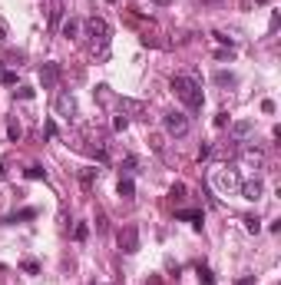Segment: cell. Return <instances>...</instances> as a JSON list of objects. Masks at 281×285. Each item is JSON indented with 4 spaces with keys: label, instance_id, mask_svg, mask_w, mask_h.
Masks as SVG:
<instances>
[{
    "label": "cell",
    "instance_id": "d6986e66",
    "mask_svg": "<svg viewBox=\"0 0 281 285\" xmlns=\"http://www.w3.org/2000/svg\"><path fill=\"white\" fill-rule=\"evenodd\" d=\"M14 96H17V100H33V96H37V90H33V86H17V90H14Z\"/></svg>",
    "mask_w": 281,
    "mask_h": 285
},
{
    "label": "cell",
    "instance_id": "9a60e30c",
    "mask_svg": "<svg viewBox=\"0 0 281 285\" xmlns=\"http://www.w3.org/2000/svg\"><path fill=\"white\" fill-rule=\"evenodd\" d=\"M242 222H245V229H248L251 235H258V232H262V219H258V216H245Z\"/></svg>",
    "mask_w": 281,
    "mask_h": 285
},
{
    "label": "cell",
    "instance_id": "484cf974",
    "mask_svg": "<svg viewBox=\"0 0 281 285\" xmlns=\"http://www.w3.org/2000/svg\"><path fill=\"white\" fill-rule=\"evenodd\" d=\"M208 156H212V146H208V143H202V146H199V163H202V159H208Z\"/></svg>",
    "mask_w": 281,
    "mask_h": 285
},
{
    "label": "cell",
    "instance_id": "9c48e42d",
    "mask_svg": "<svg viewBox=\"0 0 281 285\" xmlns=\"http://www.w3.org/2000/svg\"><path fill=\"white\" fill-rule=\"evenodd\" d=\"M251 126H255L251 119H238V123H232V139H235V143H242L245 136L251 133Z\"/></svg>",
    "mask_w": 281,
    "mask_h": 285
},
{
    "label": "cell",
    "instance_id": "2e32d148",
    "mask_svg": "<svg viewBox=\"0 0 281 285\" xmlns=\"http://www.w3.org/2000/svg\"><path fill=\"white\" fill-rule=\"evenodd\" d=\"M235 80H238V76H235V73H225V70L215 73V83H219V86H235Z\"/></svg>",
    "mask_w": 281,
    "mask_h": 285
},
{
    "label": "cell",
    "instance_id": "5b68a950",
    "mask_svg": "<svg viewBox=\"0 0 281 285\" xmlns=\"http://www.w3.org/2000/svg\"><path fill=\"white\" fill-rule=\"evenodd\" d=\"M119 249L126 252V255H136L139 252V226H123L119 229Z\"/></svg>",
    "mask_w": 281,
    "mask_h": 285
},
{
    "label": "cell",
    "instance_id": "8992f818",
    "mask_svg": "<svg viewBox=\"0 0 281 285\" xmlns=\"http://www.w3.org/2000/svg\"><path fill=\"white\" fill-rule=\"evenodd\" d=\"M238 192H242L248 202H258V199H262V192H265V183H262V179H245L242 186H238Z\"/></svg>",
    "mask_w": 281,
    "mask_h": 285
},
{
    "label": "cell",
    "instance_id": "52a82bcc",
    "mask_svg": "<svg viewBox=\"0 0 281 285\" xmlns=\"http://www.w3.org/2000/svg\"><path fill=\"white\" fill-rule=\"evenodd\" d=\"M40 80H43V90H53L56 80H60V63H43L40 67Z\"/></svg>",
    "mask_w": 281,
    "mask_h": 285
},
{
    "label": "cell",
    "instance_id": "4dcf8cb0",
    "mask_svg": "<svg viewBox=\"0 0 281 285\" xmlns=\"http://www.w3.org/2000/svg\"><path fill=\"white\" fill-rule=\"evenodd\" d=\"M3 176H7V159L0 156V179H3Z\"/></svg>",
    "mask_w": 281,
    "mask_h": 285
},
{
    "label": "cell",
    "instance_id": "d6a6232c",
    "mask_svg": "<svg viewBox=\"0 0 281 285\" xmlns=\"http://www.w3.org/2000/svg\"><path fill=\"white\" fill-rule=\"evenodd\" d=\"M152 3H156V7H169L172 0H152Z\"/></svg>",
    "mask_w": 281,
    "mask_h": 285
},
{
    "label": "cell",
    "instance_id": "277c9868",
    "mask_svg": "<svg viewBox=\"0 0 281 285\" xmlns=\"http://www.w3.org/2000/svg\"><path fill=\"white\" fill-rule=\"evenodd\" d=\"M212 183H215V189L219 192H235L238 186H242V179H238V172L235 169H228V166H222V169H215V176H212Z\"/></svg>",
    "mask_w": 281,
    "mask_h": 285
},
{
    "label": "cell",
    "instance_id": "1f68e13d",
    "mask_svg": "<svg viewBox=\"0 0 281 285\" xmlns=\"http://www.w3.org/2000/svg\"><path fill=\"white\" fill-rule=\"evenodd\" d=\"M3 40H7V23L0 20V43H3Z\"/></svg>",
    "mask_w": 281,
    "mask_h": 285
},
{
    "label": "cell",
    "instance_id": "6da1fadb",
    "mask_svg": "<svg viewBox=\"0 0 281 285\" xmlns=\"http://www.w3.org/2000/svg\"><path fill=\"white\" fill-rule=\"evenodd\" d=\"M172 93L179 96V100L186 103V110H192V113H199V110H202V103H205L202 86H199V80H195V76H172Z\"/></svg>",
    "mask_w": 281,
    "mask_h": 285
},
{
    "label": "cell",
    "instance_id": "8fae6325",
    "mask_svg": "<svg viewBox=\"0 0 281 285\" xmlns=\"http://www.w3.org/2000/svg\"><path fill=\"white\" fill-rule=\"evenodd\" d=\"M175 219H186V222H192L195 229H202V222H205V216L199 209H182V212H175Z\"/></svg>",
    "mask_w": 281,
    "mask_h": 285
},
{
    "label": "cell",
    "instance_id": "30bf717a",
    "mask_svg": "<svg viewBox=\"0 0 281 285\" xmlns=\"http://www.w3.org/2000/svg\"><path fill=\"white\" fill-rule=\"evenodd\" d=\"M242 159H245V166H255V169H258V166L265 163V152L255 150V146H248V150L242 152Z\"/></svg>",
    "mask_w": 281,
    "mask_h": 285
},
{
    "label": "cell",
    "instance_id": "7c38bea8",
    "mask_svg": "<svg viewBox=\"0 0 281 285\" xmlns=\"http://www.w3.org/2000/svg\"><path fill=\"white\" fill-rule=\"evenodd\" d=\"M60 34H63L66 40H76V37H79V20H73V17H70V20H63Z\"/></svg>",
    "mask_w": 281,
    "mask_h": 285
},
{
    "label": "cell",
    "instance_id": "603a6c76",
    "mask_svg": "<svg viewBox=\"0 0 281 285\" xmlns=\"http://www.w3.org/2000/svg\"><path fill=\"white\" fill-rule=\"evenodd\" d=\"M0 83L14 86V83H17V73H14V70H0Z\"/></svg>",
    "mask_w": 281,
    "mask_h": 285
},
{
    "label": "cell",
    "instance_id": "f546056e",
    "mask_svg": "<svg viewBox=\"0 0 281 285\" xmlns=\"http://www.w3.org/2000/svg\"><path fill=\"white\" fill-rule=\"evenodd\" d=\"M235 285H255V279H251V275H242V279H238Z\"/></svg>",
    "mask_w": 281,
    "mask_h": 285
},
{
    "label": "cell",
    "instance_id": "3957f363",
    "mask_svg": "<svg viewBox=\"0 0 281 285\" xmlns=\"http://www.w3.org/2000/svg\"><path fill=\"white\" fill-rule=\"evenodd\" d=\"M162 126H166V133H169V136L182 139V136L188 133V126H192V123H188V116L182 113V110H172V113L162 116Z\"/></svg>",
    "mask_w": 281,
    "mask_h": 285
},
{
    "label": "cell",
    "instance_id": "7402d4cb",
    "mask_svg": "<svg viewBox=\"0 0 281 285\" xmlns=\"http://www.w3.org/2000/svg\"><path fill=\"white\" fill-rule=\"evenodd\" d=\"M126 126H129V116H126V113H119L116 119H112V130H116V133H123Z\"/></svg>",
    "mask_w": 281,
    "mask_h": 285
},
{
    "label": "cell",
    "instance_id": "ac0fdd59",
    "mask_svg": "<svg viewBox=\"0 0 281 285\" xmlns=\"http://www.w3.org/2000/svg\"><path fill=\"white\" fill-rule=\"evenodd\" d=\"M195 272H199V282H202V285H215V275H212V268L199 266V268H195Z\"/></svg>",
    "mask_w": 281,
    "mask_h": 285
},
{
    "label": "cell",
    "instance_id": "4316f807",
    "mask_svg": "<svg viewBox=\"0 0 281 285\" xmlns=\"http://www.w3.org/2000/svg\"><path fill=\"white\" fill-rule=\"evenodd\" d=\"M172 196H175V199H186V186H182V183H175V186H172Z\"/></svg>",
    "mask_w": 281,
    "mask_h": 285
},
{
    "label": "cell",
    "instance_id": "cb8c5ba5",
    "mask_svg": "<svg viewBox=\"0 0 281 285\" xmlns=\"http://www.w3.org/2000/svg\"><path fill=\"white\" fill-rule=\"evenodd\" d=\"M79 179H83V186L90 189V186H93V179H96V169H83V176H79Z\"/></svg>",
    "mask_w": 281,
    "mask_h": 285
},
{
    "label": "cell",
    "instance_id": "4fadbf2b",
    "mask_svg": "<svg viewBox=\"0 0 281 285\" xmlns=\"http://www.w3.org/2000/svg\"><path fill=\"white\" fill-rule=\"evenodd\" d=\"M116 189H119V196H123V199H132V196H136V183H132L129 176H123Z\"/></svg>",
    "mask_w": 281,
    "mask_h": 285
},
{
    "label": "cell",
    "instance_id": "ba28073f",
    "mask_svg": "<svg viewBox=\"0 0 281 285\" xmlns=\"http://www.w3.org/2000/svg\"><path fill=\"white\" fill-rule=\"evenodd\" d=\"M56 113L66 116V119H73V116H76V100L70 93H60V96H56Z\"/></svg>",
    "mask_w": 281,
    "mask_h": 285
},
{
    "label": "cell",
    "instance_id": "44dd1931",
    "mask_svg": "<svg viewBox=\"0 0 281 285\" xmlns=\"http://www.w3.org/2000/svg\"><path fill=\"white\" fill-rule=\"evenodd\" d=\"M86 235H90V226H86V222H76V229H73V239H76V242H83Z\"/></svg>",
    "mask_w": 281,
    "mask_h": 285
},
{
    "label": "cell",
    "instance_id": "836d02e7",
    "mask_svg": "<svg viewBox=\"0 0 281 285\" xmlns=\"http://www.w3.org/2000/svg\"><path fill=\"white\" fill-rule=\"evenodd\" d=\"M146 285H162V282H159V275H152V279H149Z\"/></svg>",
    "mask_w": 281,
    "mask_h": 285
},
{
    "label": "cell",
    "instance_id": "7a4b0ae2",
    "mask_svg": "<svg viewBox=\"0 0 281 285\" xmlns=\"http://www.w3.org/2000/svg\"><path fill=\"white\" fill-rule=\"evenodd\" d=\"M86 34H90V40H93V47H99V57H103V60L109 57V37H112L109 23H106L103 17L86 20Z\"/></svg>",
    "mask_w": 281,
    "mask_h": 285
},
{
    "label": "cell",
    "instance_id": "d4e9b609",
    "mask_svg": "<svg viewBox=\"0 0 281 285\" xmlns=\"http://www.w3.org/2000/svg\"><path fill=\"white\" fill-rule=\"evenodd\" d=\"M20 268H23L27 275H37V272H40V266H37V262H33V259H27V262H23V266H20Z\"/></svg>",
    "mask_w": 281,
    "mask_h": 285
},
{
    "label": "cell",
    "instance_id": "f1b7e54d",
    "mask_svg": "<svg viewBox=\"0 0 281 285\" xmlns=\"http://www.w3.org/2000/svg\"><path fill=\"white\" fill-rule=\"evenodd\" d=\"M215 126H219V130H222V126H228V113H219V116H215Z\"/></svg>",
    "mask_w": 281,
    "mask_h": 285
},
{
    "label": "cell",
    "instance_id": "5bb4252c",
    "mask_svg": "<svg viewBox=\"0 0 281 285\" xmlns=\"http://www.w3.org/2000/svg\"><path fill=\"white\" fill-rule=\"evenodd\" d=\"M7 136H10V143H20V136H23V126L17 123V116L7 123Z\"/></svg>",
    "mask_w": 281,
    "mask_h": 285
},
{
    "label": "cell",
    "instance_id": "83f0119b",
    "mask_svg": "<svg viewBox=\"0 0 281 285\" xmlns=\"http://www.w3.org/2000/svg\"><path fill=\"white\" fill-rule=\"evenodd\" d=\"M262 113H275V100H262Z\"/></svg>",
    "mask_w": 281,
    "mask_h": 285
},
{
    "label": "cell",
    "instance_id": "ffe728a7",
    "mask_svg": "<svg viewBox=\"0 0 281 285\" xmlns=\"http://www.w3.org/2000/svg\"><path fill=\"white\" fill-rule=\"evenodd\" d=\"M119 106H123V113H139L142 110V103H136V100H119Z\"/></svg>",
    "mask_w": 281,
    "mask_h": 285
},
{
    "label": "cell",
    "instance_id": "e575fe53",
    "mask_svg": "<svg viewBox=\"0 0 281 285\" xmlns=\"http://www.w3.org/2000/svg\"><path fill=\"white\" fill-rule=\"evenodd\" d=\"M245 3H251V0H245ZM255 3H265V0H255Z\"/></svg>",
    "mask_w": 281,
    "mask_h": 285
},
{
    "label": "cell",
    "instance_id": "e0dca14e",
    "mask_svg": "<svg viewBox=\"0 0 281 285\" xmlns=\"http://www.w3.org/2000/svg\"><path fill=\"white\" fill-rule=\"evenodd\" d=\"M23 176H27V179H47V169L33 163V166H27V169H23Z\"/></svg>",
    "mask_w": 281,
    "mask_h": 285
}]
</instances>
